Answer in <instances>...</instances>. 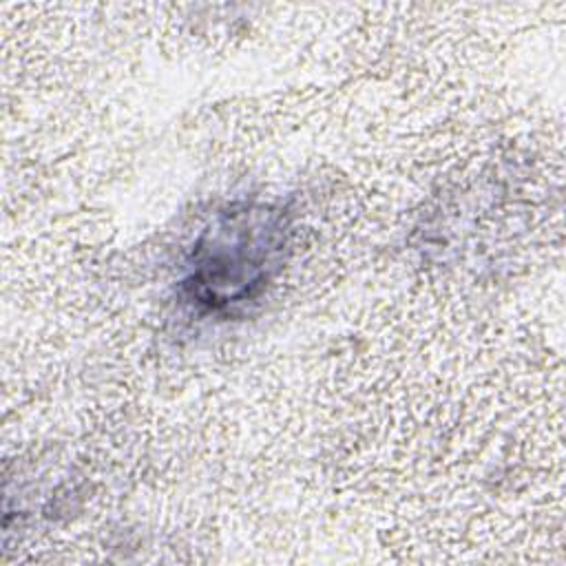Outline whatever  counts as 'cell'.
Instances as JSON below:
<instances>
[{"instance_id": "6da1fadb", "label": "cell", "mask_w": 566, "mask_h": 566, "mask_svg": "<svg viewBox=\"0 0 566 566\" xmlns=\"http://www.w3.org/2000/svg\"><path fill=\"white\" fill-rule=\"evenodd\" d=\"M292 232L283 203L243 199L219 208L184 256L179 298L199 316L245 312L283 272Z\"/></svg>"}]
</instances>
